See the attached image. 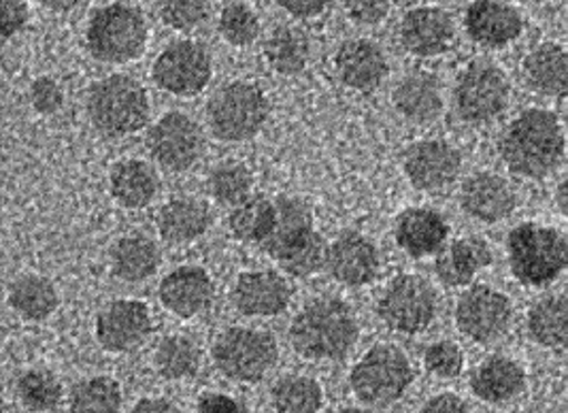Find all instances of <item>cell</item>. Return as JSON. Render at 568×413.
<instances>
[{
	"mask_svg": "<svg viewBox=\"0 0 568 413\" xmlns=\"http://www.w3.org/2000/svg\"><path fill=\"white\" fill-rule=\"evenodd\" d=\"M498 152L517 178L541 180L554 173L565 158V129L556 113L528 109L503 132Z\"/></svg>",
	"mask_w": 568,
	"mask_h": 413,
	"instance_id": "cell-1",
	"label": "cell"
},
{
	"mask_svg": "<svg viewBox=\"0 0 568 413\" xmlns=\"http://www.w3.org/2000/svg\"><path fill=\"white\" fill-rule=\"evenodd\" d=\"M354 310L335 296H322L296 313L290 326L294 352L313 362L343 361L358 343Z\"/></svg>",
	"mask_w": 568,
	"mask_h": 413,
	"instance_id": "cell-2",
	"label": "cell"
},
{
	"mask_svg": "<svg viewBox=\"0 0 568 413\" xmlns=\"http://www.w3.org/2000/svg\"><path fill=\"white\" fill-rule=\"evenodd\" d=\"M277 224L262 250L294 278H311L326 266L328 245L313 226L310 206L298 199H277Z\"/></svg>",
	"mask_w": 568,
	"mask_h": 413,
	"instance_id": "cell-3",
	"label": "cell"
},
{
	"mask_svg": "<svg viewBox=\"0 0 568 413\" xmlns=\"http://www.w3.org/2000/svg\"><path fill=\"white\" fill-rule=\"evenodd\" d=\"M88 118L106 139H126L148 127L152 103L141 81L130 75H109L88 92Z\"/></svg>",
	"mask_w": 568,
	"mask_h": 413,
	"instance_id": "cell-4",
	"label": "cell"
},
{
	"mask_svg": "<svg viewBox=\"0 0 568 413\" xmlns=\"http://www.w3.org/2000/svg\"><path fill=\"white\" fill-rule=\"evenodd\" d=\"M507 254L517 282L541 288L567 271L568 239L556 229L526 222L509 234Z\"/></svg>",
	"mask_w": 568,
	"mask_h": 413,
	"instance_id": "cell-5",
	"label": "cell"
},
{
	"mask_svg": "<svg viewBox=\"0 0 568 413\" xmlns=\"http://www.w3.org/2000/svg\"><path fill=\"white\" fill-rule=\"evenodd\" d=\"M148 20L126 2H111L94 11L85 30V46L94 60L104 64H129L139 60L148 46Z\"/></svg>",
	"mask_w": 568,
	"mask_h": 413,
	"instance_id": "cell-6",
	"label": "cell"
},
{
	"mask_svg": "<svg viewBox=\"0 0 568 413\" xmlns=\"http://www.w3.org/2000/svg\"><path fill=\"white\" fill-rule=\"evenodd\" d=\"M271 113L268 97L252 81H231L209 99L211 134L222 143L250 141L264 129Z\"/></svg>",
	"mask_w": 568,
	"mask_h": 413,
	"instance_id": "cell-7",
	"label": "cell"
},
{
	"mask_svg": "<svg viewBox=\"0 0 568 413\" xmlns=\"http://www.w3.org/2000/svg\"><path fill=\"white\" fill-rule=\"evenodd\" d=\"M414 384V366L407 354L389 343L371 347L349 373V386L364 405L388 407Z\"/></svg>",
	"mask_w": 568,
	"mask_h": 413,
	"instance_id": "cell-8",
	"label": "cell"
},
{
	"mask_svg": "<svg viewBox=\"0 0 568 413\" xmlns=\"http://www.w3.org/2000/svg\"><path fill=\"white\" fill-rule=\"evenodd\" d=\"M215 369L236 384H258L277 364L280 347L275 336L250 326H231L211 350Z\"/></svg>",
	"mask_w": 568,
	"mask_h": 413,
	"instance_id": "cell-9",
	"label": "cell"
},
{
	"mask_svg": "<svg viewBox=\"0 0 568 413\" xmlns=\"http://www.w3.org/2000/svg\"><path fill=\"white\" fill-rule=\"evenodd\" d=\"M437 311V292L419 275H398L377 303V313L384 324L400 335L424 333L435 322Z\"/></svg>",
	"mask_w": 568,
	"mask_h": 413,
	"instance_id": "cell-10",
	"label": "cell"
},
{
	"mask_svg": "<svg viewBox=\"0 0 568 413\" xmlns=\"http://www.w3.org/2000/svg\"><path fill=\"white\" fill-rule=\"evenodd\" d=\"M145 148L160 169L185 173L205 152V134L187 113L169 111L148 129Z\"/></svg>",
	"mask_w": 568,
	"mask_h": 413,
	"instance_id": "cell-11",
	"label": "cell"
},
{
	"mask_svg": "<svg viewBox=\"0 0 568 413\" xmlns=\"http://www.w3.org/2000/svg\"><path fill=\"white\" fill-rule=\"evenodd\" d=\"M509 97L511 85L507 75L484 60L468 64L454 90L456 111L468 124H486L503 115Z\"/></svg>",
	"mask_w": 568,
	"mask_h": 413,
	"instance_id": "cell-12",
	"label": "cell"
},
{
	"mask_svg": "<svg viewBox=\"0 0 568 413\" xmlns=\"http://www.w3.org/2000/svg\"><path fill=\"white\" fill-rule=\"evenodd\" d=\"M155 85L175 99H194L205 92L213 78L207 50L196 41H175L155 58Z\"/></svg>",
	"mask_w": 568,
	"mask_h": 413,
	"instance_id": "cell-13",
	"label": "cell"
},
{
	"mask_svg": "<svg viewBox=\"0 0 568 413\" xmlns=\"http://www.w3.org/2000/svg\"><path fill=\"white\" fill-rule=\"evenodd\" d=\"M511 318V301L490 285L468 288L456 305V324L460 333L481 345L505 335Z\"/></svg>",
	"mask_w": 568,
	"mask_h": 413,
	"instance_id": "cell-14",
	"label": "cell"
},
{
	"mask_svg": "<svg viewBox=\"0 0 568 413\" xmlns=\"http://www.w3.org/2000/svg\"><path fill=\"white\" fill-rule=\"evenodd\" d=\"M154 329L150 308L139 299H118L97 315L94 336L104 352L129 354L141 347Z\"/></svg>",
	"mask_w": 568,
	"mask_h": 413,
	"instance_id": "cell-15",
	"label": "cell"
},
{
	"mask_svg": "<svg viewBox=\"0 0 568 413\" xmlns=\"http://www.w3.org/2000/svg\"><path fill=\"white\" fill-rule=\"evenodd\" d=\"M403 169L415 190L439 192L458 178L463 155L454 145L440 139L417 141L403 155Z\"/></svg>",
	"mask_w": 568,
	"mask_h": 413,
	"instance_id": "cell-16",
	"label": "cell"
},
{
	"mask_svg": "<svg viewBox=\"0 0 568 413\" xmlns=\"http://www.w3.org/2000/svg\"><path fill=\"white\" fill-rule=\"evenodd\" d=\"M292 285L282 273L260 269L243 271L233 285L234 310L247 318H277L292 303Z\"/></svg>",
	"mask_w": 568,
	"mask_h": 413,
	"instance_id": "cell-17",
	"label": "cell"
},
{
	"mask_svg": "<svg viewBox=\"0 0 568 413\" xmlns=\"http://www.w3.org/2000/svg\"><path fill=\"white\" fill-rule=\"evenodd\" d=\"M162 308L181 320L196 318L213 305L215 284L203 266L183 264L162 278L158 285Z\"/></svg>",
	"mask_w": 568,
	"mask_h": 413,
	"instance_id": "cell-18",
	"label": "cell"
},
{
	"mask_svg": "<svg viewBox=\"0 0 568 413\" xmlns=\"http://www.w3.org/2000/svg\"><path fill=\"white\" fill-rule=\"evenodd\" d=\"M398 39L415 58H435L449 52L456 39L452 16L439 7H417L400 20Z\"/></svg>",
	"mask_w": 568,
	"mask_h": 413,
	"instance_id": "cell-19",
	"label": "cell"
},
{
	"mask_svg": "<svg viewBox=\"0 0 568 413\" xmlns=\"http://www.w3.org/2000/svg\"><path fill=\"white\" fill-rule=\"evenodd\" d=\"M326 269L336 282L352 288L368 285L377 280L382 260L375 243L364 234L347 231L328 245Z\"/></svg>",
	"mask_w": 568,
	"mask_h": 413,
	"instance_id": "cell-20",
	"label": "cell"
},
{
	"mask_svg": "<svg viewBox=\"0 0 568 413\" xmlns=\"http://www.w3.org/2000/svg\"><path fill=\"white\" fill-rule=\"evenodd\" d=\"M468 37L488 50L507 48L524 32V20L516 7L503 0H473L466 9Z\"/></svg>",
	"mask_w": 568,
	"mask_h": 413,
	"instance_id": "cell-21",
	"label": "cell"
},
{
	"mask_svg": "<svg viewBox=\"0 0 568 413\" xmlns=\"http://www.w3.org/2000/svg\"><path fill=\"white\" fill-rule=\"evenodd\" d=\"M336 75L343 85L362 94L375 92L388 78V60L379 46L366 39L345 41L335 56Z\"/></svg>",
	"mask_w": 568,
	"mask_h": 413,
	"instance_id": "cell-22",
	"label": "cell"
},
{
	"mask_svg": "<svg viewBox=\"0 0 568 413\" xmlns=\"http://www.w3.org/2000/svg\"><path fill=\"white\" fill-rule=\"evenodd\" d=\"M460 205L473 220L496 224L516 211L517 197L511 183L500 175L477 173L465 181L460 190Z\"/></svg>",
	"mask_w": 568,
	"mask_h": 413,
	"instance_id": "cell-23",
	"label": "cell"
},
{
	"mask_svg": "<svg viewBox=\"0 0 568 413\" xmlns=\"http://www.w3.org/2000/svg\"><path fill=\"white\" fill-rule=\"evenodd\" d=\"M396 243L412 259H426L439 254L449 236L447 222L437 211L426 206H412L400 213L396 222Z\"/></svg>",
	"mask_w": 568,
	"mask_h": 413,
	"instance_id": "cell-24",
	"label": "cell"
},
{
	"mask_svg": "<svg viewBox=\"0 0 568 413\" xmlns=\"http://www.w3.org/2000/svg\"><path fill=\"white\" fill-rule=\"evenodd\" d=\"M213 224V213L207 203L192 199V197H178L160 206L155 215V229L160 236L171 245H185L194 243L196 239L205 236Z\"/></svg>",
	"mask_w": 568,
	"mask_h": 413,
	"instance_id": "cell-25",
	"label": "cell"
},
{
	"mask_svg": "<svg viewBox=\"0 0 568 413\" xmlns=\"http://www.w3.org/2000/svg\"><path fill=\"white\" fill-rule=\"evenodd\" d=\"M526 387V371L514 359L490 356L481 362L470 377L473 394L490 405L514 401Z\"/></svg>",
	"mask_w": 568,
	"mask_h": 413,
	"instance_id": "cell-26",
	"label": "cell"
},
{
	"mask_svg": "<svg viewBox=\"0 0 568 413\" xmlns=\"http://www.w3.org/2000/svg\"><path fill=\"white\" fill-rule=\"evenodd\" d=\"M392 101L405 120L414 124H428L437 120L443 111L440 81L424 71L409 73L396 83Z\"/></svg>",
	"mask_w": 568,
	"mask_h": 413,
	"instance_id": "cell-27",
	"label": "cell"
},
{
	"mask_svg": "<svg viewBox=\"0 0 568 413\" xmlns=\"http://www.w3.org/2000/svg\"><path fill=\"white\" fill-rule=\"evenodd\" d=\"M491 250L490 245L481 236H463L454 241L447 252H443L437 262L435 271L439 275L440 282L449 288H463V285L473 284L475 275L490 266Z\"/></svg>",
	"mask_w": 568,
	"mask_h": 413,
	"instance_id": "cell-28",
	"label": "cell"
},
{
	"mask_svg": "<svg viewBox=\"0 0 568 413\" xmlns=\"http://www.w3.org/2000/svg\"><path fill=\"white\" fill-rule=\"evenodd\" d=\"M111 273L126 284H141L160 269V250L145 234H126L118 239L109 254Z\"/></svg>",
	"mask_w": 568,
	"mask_h": 413,
	"instance_id": "cell-29",
	"label": "cell"
},
{
	"mask_svg": "<svg viewBox=\"0 0 568 413\" xmlns=\"http://www.w3.org/2000/svg\"><path fill=\"white\" fill-rule=\"evenodd\" d=\"M524 78L528 85L542 97L567 99L568 52L560 46L542 43L526 56Z\"/></svg>",
	"mask_w": 568,
	"mask_h": 413,
	"instance_id": "cell-30",
	"label": "cell"
},
{
	"mask_svg": "<svg viewBox=\"0 0 568 413\" xmlns=\"http://www.w3.org/2000/svg\"><path fill=\"white\" fill-rule=\"evenodd\" d=\"M111 197L124 209H145L154 203L160 181L143 160H122L109 173Z\"/></svg>",
	"mask_w": 568,
	"mask_h": 413,
	"instance_id": "cell-31",
	"label": "cell"
},
{
	"mask_svg": "<svg viewBox=\"0 0 568 413\" xmlns=\"http://www.w3.org/2000/svg\"><path fill=\"white\" fill-rule=\"evenodd\" d=\"M7 303L22 320L43 322L58 310L60 294L52 280L43 275H20L9 285Z\"/></svg>",
	"mask_w": 568,
	"mask_h": 413,
	"instance_id": "cell-32",
	"label": "cell"
},
{
	"mask_svg": "<svg viewBox=\"0 0 568 413\" xmlns=\"http://www.w3.org/2000/svg\"><path fill=\"white\" fill-rule=\"evenodd\" d=\"M307 34L294 27H280L264 43V60L277 75H298L310 62Z\"/></svg>",
	"mask_w": 568,
	"mask_h": 413,
	"instance_id": "cell-33",
	"label": "cell"
},
{
	"mask_svg": "<svg viewBox=\"0 0 568 413\" xmlns=\"http://www.w3.org/2000/svg\"><path fill=\"white\" fill-rule=\"evenodd\" d=\"M277 224V205L266 197H250L233 206L229 215V231L243 243L262 245Z\"/></svg>",
	"mask_w": 568,
	"mask_h": 413,
	"instance_id": "cell-34",
	"label": "cell"
},
{
	"mask_svg": "<svg viewBox=\"0 0 568 413\" xmlns=\"http://www.w3.org/2000/svg\"><path fill=\"white\" fill-rule=\"evenodd\" d=\"M528 333L545 350L568 347V296H547L528 315Z\"/></svg>",
	"mask_w": 568,
	"mask_h": 413,
	"instance_id": "cell-35",
	"label": "cell"
},
{
	"mask_svg": "<svg viewBox=\"0 0 568 413\" xmlns=\"http://www.w3.org/2000/svg\"><path fill=\"white\" fill-rule=\"evenodd\" d=\"M154 366L158 375L166 382L190 380L201 369V350L190 336H164L155 347Z\"/></svg>",
	"mask_w": 568,
	"mask_h": 413,
	"instance_id": "cell-36",
	"label": "cell"
},
{
	"mask_svg": "<svg viewBox=\"0 0 568 413\" xmlns=\"http://www.w3.org/2000/svg\"><path fill=\"white\" fill-rule=\"evenodd\" d=\"M271 405L277 413H320L324 390L310 375H284L271 390Z\"/></svg>",
	"mask_w": 568,
	"mask_h": 413,
	"instance_id": "cell-37",
	"label": "cell"
},
{
	"mask_svg": "<svg viewBox=\"0 0 568 413\" xmlns=\"http://www.w3.org/2000/svg\"><path fill=\"white\" fill-rule=\"evenodd\" d=\"M122 387L106 375L79 382L69 396V413H122Z\"/></svg>",
	"mask_w": 568,
	"mask_h": 413,
	"instance_id": "cell-38",
	"label": "cell"
},
{
	"mask_svg": "<svg viewBox=\"0 0 568 413\" xmlns=\"http://www.w3.org/2000/svg\"><path fill=\"white\" fill-rule=\"evenodd\" d=\"M254 175L241 162H222L211 169L207 190L211 199L220 205L236 206L252 197Z\"/></svg>",
	"mask_w": 568,
	"mask_h": 413,
	"instance_id": "cell-39",
	"label": "cell"
},
{
	"mask_svg": "<svg viewBox=\"0 0 568 413\" xmlns=\"http://www.w3.org/2000/svg\"><path fill=\"white\" fill-rule=\"evenodd\" d=\"M18 396L28 412H55L62 403V384L50 371L32 369L20 375Z\"/></svg>",
	"mask_w": 568,
	"mask_h": 413,
	"instance_id": "cell-40",
	"label": "cell"
},
{
	"mask_svg": "<svg viewBox=\"0 0 568 413\" xmlns=\"http://www.w3.org/2000/svg\"><path fill=\"white\" fill-rule=\"evenodd\" d=\"M220 37L233 48H250L260 37L258 13L245 2H229L217 18Z\"/></svg>",
	"mask_w": 568,
	"mask_h": 413,
	"instance_id": "cell-41",
	"label": "cell"
},
{
	"mask_svg": "<svg viewBox=\"0 0 568 413\" xmlns=\"http://www.w3.org/2000/svg\"><path fill=\"white\" fill-rule=\"evenodd\" d=\"M162 22L178 32H192L207 22L209 0H160Z\"/></svg>",
	"mask_w": 568,
	"mask_h": 413,
	"instance_id": "cell-42",
	"label": "cell"
},
{
	"mask_svg": "<svg viewBox=\"0 0 568 413\" xmlns=\"http://www.w3.org/2000/svg\"><path fill=\"white\" fill-rule=\"evenodd\" d=\"M424 366L430 375L439 380H456L465 371V354L458 343L443 339L426 347Z\"/></svg>",
	"mask_w": 568,
	"mask_h": 413,
	"instance_id": "cell-43",
	"label": "cell"
},
{
	"mask_svg": "<svg viewBox=\"0 0 568 413\" xmlns=\"http://www.w3.org/2000/svg\"><path fill=\"white\" fill-rule=\"evenodd\" d=\"M30 104L41 115H53L64 104V92L52 78H39L30 85Z\"/></svg>",
	"mask_w": 568,
	"mask_h": 413,
	"instance_id": "cell-44",
	"label": "cell"
},
{
	"mask_svg": "<svg viewBox=\"0 0 568 413\" xmlns=\"http://www.w3.org/2000/svg\"><path fill=\"white\" fill-rule=\"evenodd\" d=\"M392 0H345L347 16L361 27H375L388 18Z\"/></svg>",
	"mask_w": 568,
	"mask_h": 413,
	"instance_id": "cell-45",
	"label": "cell"
},
{
	"mask_svg": "<svg viewBox=\"0 0 568 413\" xmlns=\"http://www.w3.org/2000/svg\"><path fill=\"white\" fill-rule=\"evenodd\" d=\"M30 20L27 0H0V37H13Z\"/></svg>",
	"mask_w": 568,
	"mask_h": 413,
	"instance_id": "cell-46",
	"label": "cell"
},
{
	"mask_svg": "<svg viewBox=\"0 0 568 413\" xmlns=\"http://www.w3.org/2000/svg\"><path fill=\"white\" fill-rule=\"evenodd\" d=\"M277 7H282L285 13L298 20H311L322 16L333 0H275Z\"/></svg>",
	"mask_w": 568,
	"mask_h": 413,
	"instance_id": "cell-47",
	"label": "cell"
},
{
	"mask_svg": "<svg viewBox=\"0 0 568 413\" xmlns=\"http://www.w3.org/2000/svg\"><path fill=\"white\" fill-rule=\"evenodd\" d=\"M196 413H245V407L229 394L207 392L201 396Z\"/></svg>",
	"mask_w": 568,
	"mask_h": 413,
	"instance_id": "cell-48",
	"label": "cell"
},
{
	"mask_svg": "<svg viewBox=\"0 0 568 413\" xmlns=\"http://www.w3.org/2000/svg\"><path fill=\"white\" fill-rule=\"evenodd\" d=\"M417 413H470L466 407L465 401L452 392H443L426 401Z\"/></svg>",
	"mask_w": 568,
	"mask_h": 413,
	"instance_id": "cell-49",
	"label": "cell"
},
{
	"mask_svg": "<svg viewBox=\"0 0 568 413\" xmlns=\"http://www.w3.org/2000/svg\"><path fill=\"white\" fill-rule=\"evenodd\" d=\"M129 413H181L166 399H141Z\"/></svg>",
	"mask_w": 568,
	"mask_h": 413,
	"instance_id": "cell-50",
	"label": "cell"
},
{
	"mask_svg": "<svg viewBox=\"0 0 568 413\" xmlns=\"http://www.w3.org/2000/svg\"><path fill=\"white\" fill-rule=\"evenodd\" d=\"M39 2L55 13H69V11H75L79 7L88 4L90 0H39Z\"/></svg>",
	"mask_w": 568,
	"mask_h": 413,
	"instance_id": "cell-51",
	"label": "cell"
},
{
	"mask_svg": "<svg viewBox=\"0 0 568 413\" xmlns=\"http://www.w3.org/2000/svg\"><path fill=\"white\" fill-rule=\"evenodd\" d=\"M556 203H558V209L562 211V215H567L568 218V175L567 180L562 181V183L558 185V192H556Z\"/></svg>",
	"mask_w": 568,
	"mask_h": 413,
	"instance_id": "cell-52",
	"label": "cell"
},
{
	"mask_svg": "<svg viewBox=\"0 0 568 413\" xmlns=\"http://www.w3.org/2000/svg\"><path fill=\"white\" fill-rule=\"evenodd\" d=\"M338 413H373L368 410H362V407H343Z\"/></svg>",
	"mask_w": 568,
	"mask_h": 413,
	"instance_id": "cell-53",
	"label": "cell"
},
{
	"mask_svg": "<svg viewBox=\"0 0 568 413\" xmlns=\"http://www.w3.org/2000/svg\"><path fill=\"white\" fill-rule=\"evenodd\" d=\"M0 413H4V410H2V405H0Z\"/></svg>",
	"mask_w": 568,
	"mask_h": 413,
	"instance_id": "cell-54",
	"label": "cell"
},
{
	"mask_svg": "<svg viewBox=\"0 0 568 413\" xmlns=\"http://www.w3.org/2000/svg\"><path fill=\"white\" fill-rule=\"evenodd\" d=\"M514 413H521V412H514Z\"/></svg>",
	"mask_w": 568,
	"mask_h": 413,
	"instance_id": "cell-55",
	"label": "cell"
}]
</instances>
